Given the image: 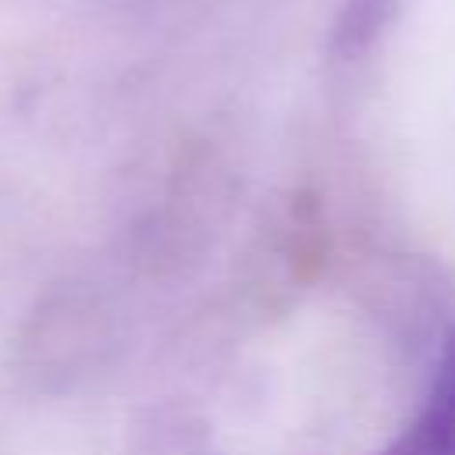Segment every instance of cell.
I'll return each instance as SVG.
<instances>
[{"label": "cell", "instance_id": "obj_1", "mask_svg": "<svg viewBox=\"0 0 455 455\" xmlns=\"http://www.w3.org/2000/svg\"><path fill=\"white\" fill-rule=\"evenodd\" d=\"M373 455H455V320L437 334L434 366L412 416Z\"/></svg>", "mask_w": 455, "mask_h": 455}]
</instances>
